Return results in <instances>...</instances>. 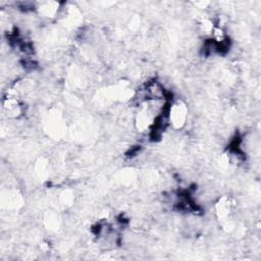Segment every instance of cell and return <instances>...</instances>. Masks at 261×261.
<instances>
[{
    "label": "cell",
    "instance_id": "6da1fadb",
    "mask_svg": "<svg viewBox=\"0 0 261 261\" xmlns=\"http://www.w3.org/2000/svg\"><path fill=\"white\" fill-rule=\"evenodd\" d=\"M188 109L182 101H176L170 103L168 110L169 124H172L176 128H180L186 123Z\"/></svg>",
    "mask_w": 261,
    "mask_h": 261
},
{
    "label": "cell",
    "instance_id": "7a4b0ae2",
    "mask_svg": "<svg viewBox=\"0 0 261 261\" xmlns=\"http://www.w3.org/2000/svg\"><path fill=\"white\" fill-rule=\"evenodd\" d=\"M58 3L55 2H46L41 4V7L38 8L40 13L45 17H54L58 12Z\"/></svg>",
    "mask_w": 261,
    "mask_h": 261
}]
</instances>
